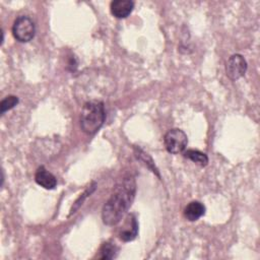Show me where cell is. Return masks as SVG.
<instances>
[{"label":"cell","mask_w":260,"mask_h":260,"mask_svg":"<svg viewBox=\"0 0 260 260\" xmlns=\"http://www.w3.org/2000/svg\"><path fill=\"white\" fill-rule=\"evenodd\" d=\"M184 156L193 162L199 165L200 167H205L208 164V157L205 153L196 150V149H188L184 151Z\"/></svg>","instance_id":"10"},{"label":"cell","mask_w":260,"mask_h":260,"mask_svg":"<svg viewBox=\"0 0 260 260\" xmlns=\"http://www.w3.org/2000/svg\"><path fill=\"white\" fill-rule=\"evenodd\" d=\"M94 189H95V184L93 183V184H92L91 186H89V188H87V189L78 197V199L73 203V205H72V207H71V209H70L69 215H71L72 213L76 212V210L83 204L84 200H85L88 196H90V194L94 191Z\"/></svg>","instance_id":"12"},{"label":"cell","mask_w":260,"mask_h":260,"mask_svg":"<svg viewBox=\"0 0 260 260\" xmlns=\"http://www.w3.org/2000/svg\"><path fill=\"white\" fill-rule=\"evenodd\" d=\"M117 247L115 245H113L112 243L106 242L103 244L102 248H101V259H113L116 257L117 254Z\"/></svg>","instance_id":"11"},{"label":"cell","mask_w":260,"mask_h":260,"mask_svg":"<svg viewBox=\"0 0 260 260\" xmlns=\"http://www.w3.org/2000/svg\"><path fill=\"white\" fill-rule=\"evenodd\" d=\"M136 184L132 178L125 179L117 186L102 209V218L105 224L115 225L121 221L134 200Z\"/></svg>","instance_id":"1"},{"label":"cell","mask_w":260,"mask_h":260,"mask_svg":"<svg viewBox=\"0 0 260 260\" xmlns=\"http://www.w3.org/2000/svg\"><path fill=\"white\" fill-rule=\"evenodd\" d=\"M137 157H139L145 165L147 164V167L151 170V172H153V173H155L158 177H159V174H158V172H157V169L155 168V166H154V162H153V160L151 159V157L150 156H148V154L147 153H145L144 151H142L141 149H138V151H137Z\"/></svg>","instance_id":"14"},{"label":"cell","mask_w":260,"mask_h":260,"mask_svg":"<svg viewBox=\"0 0 260 260\" xmlns=\"http://www.w3.org/2000/svg\"><path fill=\"white\" fill-rule=\"evenodd\" d=\"M106 119L105 106L102 101H87L80 113V128L86 134H94L103 126Z\"/></svg>","instance_id":"2"},{"label":"cell","mask_w":260,"mask_h":260,"mask_svg":"<svg viewBox=\"0 0 260 260\" xmlns=\"http://www.w3.org/2000/svg\"><path fill=\"white\" fill-rule=\"evenodd\" d=\"M247 61L241 54L232 55L225 65L226 76L231 80H238L245 75L247 71Z\"/></svg>","instance_id":"5"},{"label":"cell","mask_w":260,"mask_h":260,"mask_svg":"<svg viewBox=\"0 0 260 260\" xmlns=\"http://www.w3.org/2000/svg\"><path fill=\"white\" fill-rule=\"evenodd\" d=\"M164 144L170 153L177 154L185 150L188 144V137L183 130L174 128L165 134Z\"/></svg>","instance_id":"4"},{"label":"cell","mask_w":260,"mask_h":260,"mask_svg":"<svg viewBox=\"0 0 260 260\" xmlns=\"http://www.w3.org/2000/svg\"><path fill=\"white\" fill-rule=\"evenodd\" d=\"M12 34L20 43L31 41L36 35V25L32 19L26 15L18 16L12 25Z\"/></svg>","instance_id":"3"},{"label":"cell","mask_w":260,"mask_h":260,"mask_svg":"<svg viewBox=\"0 0 260 260\" xmlns=\"http://www.w3.org/2000/svg\"><path fill=\"white\" fill-rule=\"evenodd\" d=\"M18 102H19V100L15 95L5 96L0 103V112H1V114L3 115L5 112L13 109L18 104Z\"/></svg>","instance_id":"13"},{"label":"cell","mask_w":260,"mask_h":260,"mask_svg":"<svg viewBox=\"0 0 260 260\" xmlns=\"http://www.w3.org/2000/svg\"><path fill=\"white\" fill-rule=\"evenodd\" d=\"M134 8V2L131 0H115L110 4L111 13L116 18L127 17Z\"/></svg>","instance_id":"6"},{"label":"cell","mask_w":260,"mask_h":260,"mask_svg":"<svg viewBox=\"0 0 260 260\" xmlns=\"http://www.w3.org/2000/svg\"><path fill=\"white\" fill-rule=\"evenodd\" d=\"M204 214L205 206L199 201H191L184 209V216L190 221L198 220Z\"/></svg>","instance_id":"9"},{"label":"cell","mask_w":260,"mask_h":260,"mask_svg":"<svg viewBox=\"0 0 260 260\" xmlns=\"http://www.w3.org/2000/svg\"><path fill=\"white\" fill-rule=\"evenodd\" d=\"M35 181L37 182L38 185L48 190H52L57 186L56 177L53 174H51L49 171H47L43 166H41L37 170L35 175Z\"/></svg>","instance_id":"7"},{"label":"cell","mask_w":260,"mask_h":260,"mask_svg":"<svg viewBox=\"0 0 260 260\" xmlns=\"http://www.w3.org/2000/svg\"><path fill=\"white\" fill-rule=\"evenodd\" d=\"M138 234V222L134 214H129L124 228L119 234V237L124 242H130L136 238Z\"/></svg>","instance_id":"8"}]
</instances>
